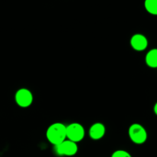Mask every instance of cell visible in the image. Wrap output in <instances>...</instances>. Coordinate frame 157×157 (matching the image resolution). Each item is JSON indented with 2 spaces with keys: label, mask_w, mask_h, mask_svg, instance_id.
I'll list each match as a JSON object with an SVG mask.
<instances>
[{
  "label": "cell",
  "mask_w": 157,
  "mask_h": 157,
  "mask_svg": "<svg viewBox=\"0 0 157 157\" xmlns=\"http://www.w3.org/2000/svg\"><path fill=\"white\" fill-rule=\"evenodd\" d=\"M46 137L48 140L53 144L57 146L65 140L66 136V126L61 123H55L52 124L48 128L46 132Z\"/></svg>",
  "instance_id": "6da1fadb"
},
{
  "label": "cell",
  "mask_w": 157,
  "mask_h": 157,
  "mask_svg": "<svg viewBox=\"0 0 157 157\" xmlns=\"http://www.w3.org/2000/svg\"><path fill=\"white\" fill-rule=\"evenodd\" d=\"M130 139L136 144H143L147 141L148 134L146 129L140 124H133L128 130Z\"/></svg>",
  "instance_id": "7a4b0ae2"
},
{
  "label": "cell",
  "mask_w": 157,
  "mask_h": 157,
  "mask_svg": "<svg viewBox=\"0 0 157 157\" xmlns=\"http://www.w3.org/2000/svg\"><path fill=\"white\" fill-rule=\"evenodd\" d=\"M85 136L84 127L78 123H72L66 127V136L67 140L75 143L80 142Z\"/></svg>",
  "instance_id": "3957f363"
},
{
  "label": "cell",
  "mask_w": 157,
  "mask_h": 157,
  "mask_svg": "<svg viewBox=\"0 0 157 157\" xmlns=\"http://www.w3.org/2000/svg\"><path fill=\"white\" fill-rule=\"evenodd\" d=\"M55 153L59 156H72L77 153L78 150L77 143L69 140H65L58 145L55 146Z\"/></svg>",
  "instance_id": "277c9868"
},
{
  "label": "cell",
  "mask_w": 157,
  "mask_h": 157,
  "mask_svg": "<svg viewBox=\"0 0 157 157\" xmlns=\"http://www.w3.org/2000/svg\"><path fill=\"white\" fill-rule=\"evenodd\" d=\"M15 100L16 104L21 107H28L33 102V94L27 88H21L15 93Z\"/></svg>",
  "instance_id": "5b68a950"
},
{
  "label": "cell",
  "mask_w": 157,
  "mask_h": 157,
  "mask_svg": "<svg viewBox=\"0 0 157 157\" xmlns=\"http://www.w3.org/2000/svg\"><path fill=\"white\" fill-rule=\"evenodd\" d=\"M131 47L137 52H143L148 47V39L142 34H135L130 39Z\"/></svg>",
  "instance_id": "8992f818"
},
{
  "label": "cell",
  "mask_w": 157,
  "mask_h": 157,
  "mask_svg": "<svg viewBox=\"0 0 157 157\" xmlns=\"http://www.w3.org/2000/svg\"><path fill=\"white\" fill-rule=\"evenodd\" d=\"M106 133V128L104 125L101 123H95L89 130V136L92 140H98L104 137Z\"/></svg>",
  "instance_id": "52a82bcc"
},
{
  "label": "cell",
  "mask_w": 157,
  "mask_h": 157,
  "mask_svg": "<svg viewBox=\"0 0 157 157\" xmlns=\"http://www.w3.org/2000/svg\"><path fill=\"white\" fill-rule=\"evenodd\" d=\"M145 61L148 67L157 68V48H153L147 52Z\"/></svg>",
  "instance_id": "ba28073f"
},
{
  "label": "cell",
  "mask_w": 157,
  "mask_h": 157,
  "mask_svg": "<svg viewBox=\"0 0 157 157\" xmlns=\"http://www.w3.org/2000/svg\"><path fill=\"white\" fill-rule=\"evenodd\" d=\"M144 6L149 13L157 15V0H145Z\"/></svg>",
  "instance_id": "9c48e42d"
},
{
  "label": "cell",
  "mask_w": 157,
  "mask_h": 157,
  "mask_svg": "<svg viewBox=\"0 0 157 157\" xmlns=\"http://www.w3.org/2000/svg\"><path fill=\"white\" fill-rule=\"evenodd\" d=\"M111 157H132V156L127 151H125V150H119L113 152Z\"/></svg>",
  "instance_id": "30bf717a"
},
{
  "label": "cell",
  "mask_w": 157,
  "mask_h": 157,
  "mask_svg": "<svg viewBox=\"0 0 157 157\" xmlns=\"http://www.w3.org/2000/svg\"><path fill=\"white\" fill-rule=\"evenodd\" d=\"M153 110H154L155 114H156V116H157V102L156 103V104H155L154 107H153Z\"/></svg>",
  "instance_id": "8fae6325"
}]
</instances>
